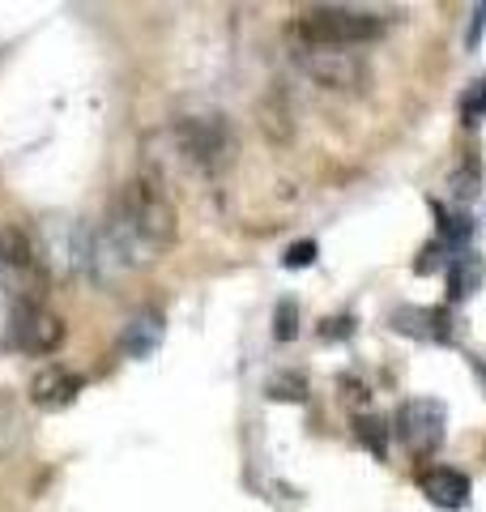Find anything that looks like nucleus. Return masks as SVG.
<instances>
[{
	"label": "nucleus",
	"mask_w": 486,
	"mask_h": 512,
	"mask_svg": "<svg viewBox=\"0 0 486 512\" xmlns=\"http://www.w3.org/2000/svg\"><path fill=\"white\" fill-rule=\"evenodd\" d=\"M0 269L13 278V303H43V286H47V265H43V248L30 239L22 227L0 231Z\"/></svg>",
	"instance_id": "nucleus-3"
},
{
	"label": "nucleus",
	"mask_w": 486,
	"mask_h": 512,
	"mask_svg": "<svg viewBox=\"0 0 486 512\" xmlns=\"http://www.w3.org/2000/svg\"><path fill=\"white\" fill-rule=\"evenodd\" d=\"M350 325H354V320L350 316H337V320H324V338H346V333H350Z\"/></svg>",
	"instance_id": "nucleus-15"
},
{
	"label": "nucleus",
	"mask_w": 486,
	"mask_h": 512,
	"mask_svg": "<svg viewBox=\"0 0 486 512\" xmlns=\"http://www.w3.org/2000/svg\"><path fill=\"white\" fill-rule=\"evenodd\" d=\"M354 431H359V440H363L380 461L388 457V427L376 419V414H359V419H354Z\"/></svg>",
	"instance_id": "nucleus-10"
},
{
	"label": "nucleus",
	"mask_w": 486,
	"mask_h": 512,
	"mask_svg": "<svg viewBox=\"0 0 486 512\" xmlns=\"http://www.w3.org/2000/svg\"><path fill=\"white\" fill-rule=\"evenodd\" d=\"M418 491H423L435 508H448V512L465 508V504H469V495H474L469 478H465L461 470H448V466H435V470H423V474H418Z\"/></svg>",
	"instance_id": "nucleus-8"
},
{
	"label": "nucleus",
	"mask_w": 486,
	"mask_h": 512,
	"mask_svg": "<svg viewBox=\"0 0 486 512\" xmlns=\"http://www.w3.org/2000/svg\"><path fill=\"white\" fill-rule=\"evenodd\" d=\"M482 26H486V5H478V9H474V26H469V47H478Z\"/></svg>",
	"instance_id": "nucleus-16"
},
{
	"label": "nucleus",
	"mask_w": 486,
	"mask_h": 512,
	"mask_svg": "<svg viewBox=\"0 0 486 512\" xmlns=\"http://www.w3.org/2000/svg\"><path fill=\"white\" fill-rule=\"evenodd\" d=\"M316 261V244L312 239H303V244H290L286 248V269H307Z\"/></svg>",
	"instance_id": "nucleus-13"
},
{
	"label": "nucleus",
	"mask_w": 486,
	"mask_h": 512,
	"mask_svg": "<svg viewBox=\"0 0 486 512\" xmlns=\"http://www.w3.org/2000/svg\"><path fill=\"white\" fill-rule=\"evenodd\" d=\"M295 64L303 77H312L324 90H359L367 64L354 47H324V43H295Z\"/></svg>",
	"instance_id": "nucleus-4"
},
{
	"label": "nucleus",
	"mask_w": 486,
	"mask_h": 512,
	"mask_svg": "<svg viewBox=\"0 0 486 512\" xmlns=\"http://www.w3.org/2000/svg\"><path fill=\"white\" fill-rule=\"evenodd\" d=\"M482 116H486V82H474V86H469V94L461 99V124L478 128Z\"/></svg>",
	"instance_id": "nucleus-11"
},
{
	"label": "nucleus",
	"mask_w": 486,
	"mask_h": 512,
	"mask_svg": "<svg viewBox=\"0 0 486 512\" xmlns=\"http://www.w3.org/2000/svg\"><path fill=\"white\" fill-rule=\"evenodd\" d=\"M295 333H299V308L286 299V303H278V325H273V338H278V342H290Z\"/></svg>",
	"instance_id": "nucleus-12"
},
{
	"label": "nucleus",
	"mask_w": 486,
	"mask_h": 512,
	"mask_svg": "<svg viewBox=\"0 0 486 512\" xmlns=\"http://www.w3.org/2000/svg\"><path fill=\"white\" fill-rule=\"evenodd\" d=\"M162 342V312H141L128 320V329L120 333V346L128 350L133 359H150Z\"/></svg>",
	"instance_id": "nucleus-9"
},
{
	"label": "nucleus",
	"mask_w": 486,
	"mask_h": 512,
	"mask_svg": "<svg viewBox=\"0 0 486 512\" xmlns=\"http://www.w3.org/2000/svg\"><path fill=\"white\" fill-rule=\"evenodd\" d=\"M9 342L26 350V355H52L64 342V325L56 312H47L43 303H13L9 316Z\"/></svg>",
	"instance_id": "nucleus-6"
},
{
	"label": "nucleus",
	"mask_w": 486,
	"mask_h": 512,
	"mask_svg": "<svg viewBox=\"0 0 486 512\" xmlns=\"http://www.w3.org/2000/svg\"><path fill=\"white\" fill-rule=\"evenodd\" d=\"M171 141H175L180 163L205 175H218L235 158V133L226 124V116H188L171 128Z\"/></svg>",
	"instance_id": "nucleus-2"
},
{
	"label": "nucleus",
	"mask_w": 486,
	"mask_h": 512,
	"mask_svg": "<svg viewBox=\"0 0 486 512\" xmlns=\"http://www.w3.org/2000/svg\"><path fill=\"white\" fill-rule=\"evenodd\" d=\"M303 389H307L303 380L286 376V380H278V384H273V397H290V402H303Z\"/></svg>",
	"instance_id": "nucleus-14"
},
{
	"label": "nucleus",
	"mask_w": 486,
	"mask_h": 512,
	"mask_svg": "<svg viewBox=\"0 0 486 512\" xmlns=\"http://www.w3.org/2000/svg\"><path fill=\"white\" fill-rule=\"evenodd\" d=\"M397 436L405 444V453L414 457H431L435 448L448 436V410L435 397H410V402L397 406Z\"/></svg>",
	"instance_id": "nucleus-5"
},
{
	"label": "nucleus",
	"mask_w": 486,
	"mask_h": 512,
	"mask_svg": "<svg viewBox=\"0 0 486 512\" xmlns=\"http://www.w3.org/2000/svg\"><path fill=\"white\" fill-rule=\"evenodd\" d=\"M77 393H81V376L73 372V367H60V363H47L43 372H35V380H30V402H35L39 410L73 406Z\"/></svg>",
	"instance_id": "nucleus-7"
},
{
	"label": "nucleus",
	"mask_w": 486,
	"mask_h": 512,
	"mask_svg": "<svg viewBox=\"0 0 486 512\" xmlns=\"http://www.w3.org/2000/svg\"><path fill=\"white\" fill-rule=\"evenodd\" d=\"M384 35V18L359 5H312L299 9L290 22L295 43H324V47H359Z\"/></svg>",
	"instance_id": "nucleus-1"
}]
</instances>
